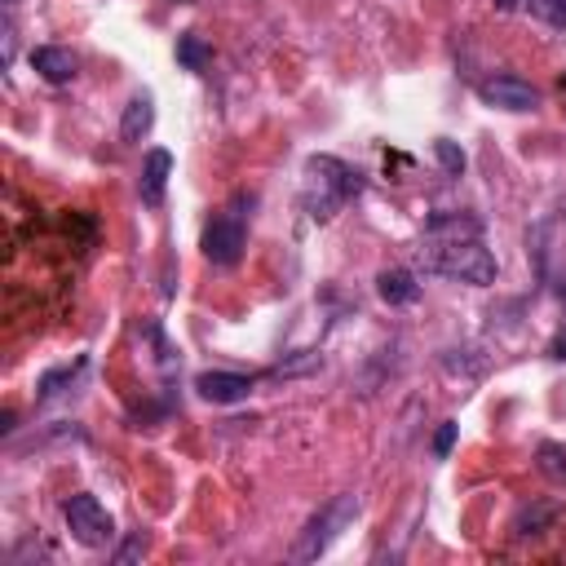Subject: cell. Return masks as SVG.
<instances>
[{"instance_id": "277c9868", "label": "cell", "mask_w": 566, "mask_h": 566, "mask_svg": "<svg viewBox=\"0 0 566 566\" xmlns=\"http://www.w3.org/2000/svg\"><path fill=\"white\" fill-rule=\"evenodd\" d=\"M235 204H239V199H235ZM235 204L222 208L218 218L204 226L199 248H204V257H208L212 266H239V257H244V248H248V222H244V212H239Z\"/></svg>"}, {"instance_id": "9a60e30c", "label": "cell", "mask_w": 566, "mask_h": 566, "mask_svg": "<svg viewBox=\"0 0 566 566\" xmlns=\"http://www.w3.org/2000/svg\"><path fill=\"white\" fill-rule=\"evenodd\" d=\"M434 156H439V164H443L447 177H460V173H465V151L456 147V142L439 137V142H434Z\"/></svg>"}, {"instance_id": "8fae6325", "label": "cell", "mask_w": 566, "mask_h": 566, "mask_svg": "<svg viewBox=\"0 0 566 566\" xmlns=\"http://www.w3.org/2000/svg\"><path fill=\"white\" fill-rule=\"evenodd\" d=\"M151 128H156V102H151V94H137V98L124 107L120 137H124V142H142Z\"/></svg>"}, {"instance_id": "30bf717a", "label": "cell", "mask_w": 566, "mask_h": 566, "mask_svg": "<svg viewBox=\"0 0 566 566\" xmlns=\"http://www.w3.org/2000/svg\"><path fill=\"white\" fill-rule=\"evenodd\" d=\"M377 293H381L385 306H411V302L420 297V283H416L411 270L394 266V270H381V274H377Z\"/></svg>"}, {"instance_id": "ffe728a7", "label": "cell", "mask_w": 566, "mask_h": 566, "mask_svg": "<svg viewBox=\"0 0 566 566\" xmlns=\"http://www.w3.org/2000/svg\"><path fill=\"white\" fill-rule=\"evenodd\" d=\"M137 553H147V536H133V540L115 553V562H128V557H137Z\"/></svg>"}, {"instance_id": "7a4b0ae2", "label": "cell", "mask_w": 566, "mask_h": 566, "mask_svg": "<svg viewBox=\"0 0 566 566\" xmlns=\"http://www.w3.org/2000/svg\"><path fill=\"white\" fill-rule=\"evenodd\" d=\"M420 253H424V248H420ZM424 266H430L434 274L473 283V288H487V283H495V257L482 248V239L430 244V253H424Z\"/></svg>"}, {"instance_id": "3957f363", "label": "cell", "mask_w": 566, "mask_h": 566, "mask_svg": "<svg viewBox=\"0 0 566 566\" xmlns=\"http://www.w3.org/2000/svg\"><path fill=\"white\" fill-rule=\"evenodd\" d=\"M354 514H359V501H354V495H332V501H328V505L306 522V531H302L293 557H297V562H315V557H323V553L341 540V531L354 522Z\"/></svg>"}, {"instance_id": "7c38bea8", "label": "cell", "mask_w": 566, "mask_h": 566, "mask_svg": "<svg viewBox=\"0 0 566 566\" xmlns=\"http://www.w3.org/2000/svg\"><path fill=\"white\" fill-rule=\"evenodd\" d=\"M482 222L478 218H434L430 226H424V244H452V239H478Z\"/></svg>"}, {"instance_id": "4fadbf2b", "label": "cell", "mask_w": 566, "mask_h": 566, "mask_svg": "<svg viewBox=\"0 0 566 566\" xmlns=\"http://www.w3.org/2000/svg\"><path fill=\"white\" fill-rule=\"evenodd\" d=\"M553 518H557V509H553V505H544V501H540V505H522V509H518V518L509 522V531H514L518 540H527V536L549 531V527H553Z\"/></svg>"}, {"instance_id": "ac0fdd59", "label": "cell", "mask_w": 566, "mask_h": 566, "mask_svg": "<svg viewBox=\"0 0 566 566\" xmlns=\"http://www.w3.org/2000/svg\"><path fill=\"white\" fill-rule=\"evenodd\" d=\"M540 469H544V473H553L557 482H566V447L544 443V447H540Z\"/></svg>"}, {"instance_id": "5bb4252c", "label": "cell", "mask_w": 566, "mask_h": 566, "mask_svg": "<svg viewBox=\"0 0 566 566\" xmlns=\"http://www.w3.org/2000/svg\"><path fill=\"white\" fill-rule=\"evenodd\" d=\"M208 45L195 36V32H186V36H177V62L186 66V71H204L208 66Z\"/></svg>"}, {"instance_id": "8992f818", "label": "cell", "mask_w": 566, "mask_h": 566, "mask_svg": "<svg viewBox=\"0 0 566 566\" xmlns=\"http://www.w3.org/2000/svg\"><path fill=\"white\" fill-rule=\"evenodd\" d=\"M478 98L487 107H501V111H536L540 107V94L527 81H518V76H491V81H482Z\"/></svg>"}, {"instance_id": "d6986e66", "label": "cell", "mask_w": 566, "mask_h": 566, "mask_svg": "<svg viewBox=\"0 0 566 566\" xmlns=\"http://www.w3.org/2000/svg\"><path fill=\"white\" fill-rule=\"evenodd\" d=\"M456 434H460V424H456V420H443V424H439V434H434V456H439V460H443V456H452Z\"/></svg>"}, {"instance_id": "e0dca14e", "label": "cell", "mask_w": 566, "mask_h": 566, "mask_svg": "<svg viewBox=\"0 0 566 566\" xmlns=\"http://www.w3.org/2000/svg\"><path fill=\"white\" fill-rule=\"evenodd\" d=\"M531 19L549 23V27H566V0H527Z\"/></svg>"}, {"instance_id": "7402d4cb", "label": "cell", "mask_w": 566, "mask_h": 566, "mask_svg": "<svg viewBox=\"0 0 566 566\" xmlns=\"http://www.w3.org/2000/svg\"><path fill=\"white\" fill-rule=\"evenodd\" d=\"M10 5H19V0H10Z\"/></svg>"}, {"instance_id": "5b68a950", "label": "cell", "mask_w": 566, "mask_h": 566, "mask_svg": "<svg viewBox=\"0 0 566 566\" xmlns=\"http://www.w3.org/2000/svg\"><path fill=\"white\" fill-rule=\"evenodd\" d=\"M62 518H66L71 540H81L85 549H107V544L115 540V522H111V514L102 509L98 495H89V491L71 495V501L62 505Z\"/></svg>"}, {"instance_id": "52a82bcc", "label": "cell", "mask_w": 566, "mask_h": 566, "mask_svg": "<svg viewBox=\"0 0 566 566\" xmlns=\"http://www.w3.org/2000/svg\"><path fill=\"white\" fill-rule=\"evenodd\" d=\"M195 390L208 403H239V398L253 394V377H239V372H199Z\"/></svg>"}, {"instance_id": "ba28073f", "label": "cell", "mask_w": 566, "mask_h": 566, "mask_svg": "<svg viewBox=\"0 0 566 566\" xmlns=\"http://www.w3.org/2000/svg\"><path fill=\"white\" fill-rule=\"evenodd\" d=\"M169 173H173V156L169 151H147V160H142V182H137V195H142V204H147V208L164 204Z\"/></svg>"}, {"instance_id": "2e32d148", "label": "cell", "mask_w": 566, "mask_h": 566, "mask_svg": "<svg viewBox=\"0 0 566 566\" xmlns=\"http://www.w3.org/2000/svg\"><path fill=\"white\" fill-rule=\"evenodd\" d=\"M76 372H85V354H81L76 364H66V368H58V372H45V377H40V398H53L62 381H76Z\"/></svg>"}, {"instance_id": "44dd1931", "label": "cell", "mask_w": 566, "mask_h": 566, "mask_svg": "<svg viewBox=\"0 0 566 566\" xmlns=\"http://www.w3.org/2000/svg\"><path fill=\"white\" fill-rule=\"evenodd\" d=\"M518 5V0H495V10H514Z\"/></svg>"}, {"instance_id": "9c48e42d", "label": "cell", "mask_w": 566, "mask_h": 566, "mask_svg": "<svg viewBox=\"0 0 566 566\" xmlns=\"http://www.w3.org/2000/svg\"><path fill=\"white\" fill-rule=\"evenodd\" d=\"M32 66L40 71V81H49V85H66L71 76H76V53L71 49H62V45H40V49H32Z\"/></svg>"}, {"instance_id": "6da1fadb", "label": "cell", "mask_w": 566, "mask_h": 566, "mask_svg": "<svg viewBox=\"0 0 566 566\" xmlns=\"http://www.w3.org/2000/svg\"><path fill=\"white\" fill-rule=\"evenodd\" d=\"M359 195V173H354L349 164H341L336 156H310L306 160V212L315 222H328L341 212L345 199Z\"/></svg>"}]
</instances>
